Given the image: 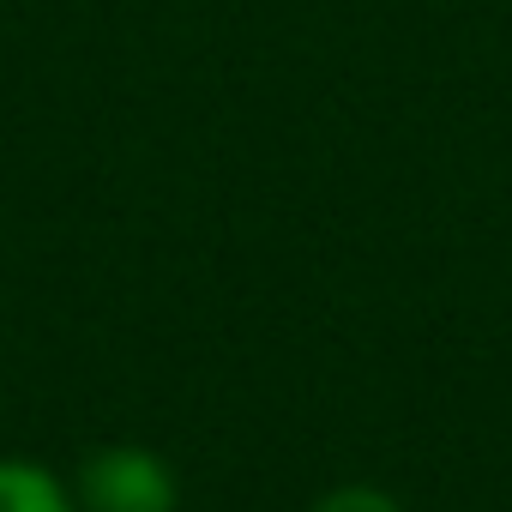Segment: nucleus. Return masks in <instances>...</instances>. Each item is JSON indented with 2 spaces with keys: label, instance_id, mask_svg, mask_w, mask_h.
I'll list each match as a JSON object with an SVG mask.
<instances>
[{
  "label": "nucleus",
  "instance_id": "nucleus-1",
  "mask_svg": "<svg viewBox=\"0 0 512 512\" xmlns=\"http://www.w3.org/2000/svg\"><path fill=\"white\" fill-rule=\"evenodd\" d=\"M67 488L79 512H181V476L151 446H97Z\"/></svg>",
  "mask_w": 512,
  "mask_h": 512
},
{
  "label": "nucleus",
  "instance_id": "nucleus-3",
  "mask_svg": "<svg viewBox=\"0 0 512 512\" xmlns=\"http://www.w3.org/2000/svg\"><path fill=\"white\" fill-rule=\"evenodd\" d=\"M308 512H404L386 488H368V482H344V488H332V494H320Z\"/></svg>",
  "mask_w": 512,
  "mask_h": 512
},
{
  "label": "nucleus",
  "instance_id": "nucleus-2",
  "mask_svg": "<svg viewBox=\"0 0 512 512\" xmlns=\"http://www.w3.org/2000/svg\"><path fill=\"white\" fill-rule=\"evenodd\" d=\"M0 512H79L73 488L37 458H0Z\"/></svg>",
  "mask_w": 512,
  "mask_h": 512
}]
</instances>
